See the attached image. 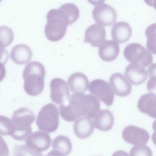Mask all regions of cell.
Instances as JSON below:
<instances>
[{
	"mask_svg": "<svg viewBox=\"0 0 156 156\" xmlns=\"http://www.w3.org/2000/svg\"><path fill=\"white\" fill-rule=\"evenodd\" d=\"M45 68L40 62H30L25 67L23 73L24 89L28 95L35 96L41 93L44 88Z\"/></svg>",
	"mask_w": 156,
	"mask_h": 156,
	"instance_id": "1",
	"label": "cell"
},
{
	"mask_svg": "<svg viewBox=\"0 0 156 156\" xmlns=\"http://www.w3.org/2000/svg\"><path fill=\"white\" fill-rule=\"evenodd\" d=\"M35 119L34 113L26 108L14 111L12 117L13 128L10 136L16 140H24L32 133L31 125Z\"/></svg>",
	"mask_w": 156,
	"mask_h": 156,
	"instance_id": "2",
	"label": "cell"
},
{
	"mask_svg": "<svg viewBox=\"0 0 156 156\" xmlns=\"http://www.w3.org/2000/svg\"><path fill=\"white\" fill-rule=\"evenodd\" d=\"M59 112L53 104L44 105L39 112L36 120L37 125L41 130L48 133L55 131L59 125Z\"/></svg>",
	"mask_w": 156,
	"mask_h": 156,
	"instance_id": "3",
	"label": "cell"
},
{
	"mask_svg": "<svg viewBox=\"0 0 156 156\" xmlns=\"http://www.w3.org/2000/svg\"><path fill=\"white\" fill-rule=\"evenodd\" d=\"M25 143L26 145L21 147L24 153L33 156H41V152L50 146L51 139L48 133L37 131L30 133L26 137Z\"/></svg>",
	"mask_w": 156,
	"mask_h": 156,
	"instance_id": "4",
	"label": "cell"
},
{
	"mask_svg": "<svg viewBox=\"0 0 156 156\" xmlns=\"http://www.w3.org/2000/svg\"><path fill=\"white\" fill-rule=\"evenodd\" d=\"M126 59L131 63L138 64L144 67L150 65L152 62L153 56L141 44L132 43L128 45L124 50Z\"/></svg>",
	"mask_w": 156,
	"mask_h": 156,
	"instance_id": "5",
	"label": "cell"
},
{
	"mask_svg": "<svg viewBox=\"0 0 156 156\" xmlns=\"http://www.w3.org/2000/svg\"><path fill=\"white\" fill-rule=\"evenodd\" d=\"M82 94L80 92L74 93L70 97L68 105H62L59 106L61 116L65 121H74L83 116Z\"/></svg>",
	"mask_w": 156,
	"mask_h": 156,
	"instance_id": "6",
	"label": "cell"
},
{
	"mask_svg": "<svg viewBox=\"0 0 156 156\" xmlns=\"http://www.w3.org/2000/svg\"><path fill=\"white\" fill-rule=\"evenodd\" d=\"M47 23L44 28V33L47 38L52 41L61 40L65 35L67 25L61 18L48 12L46 16Z\"/></svg>",
	"mask_w": 156,
	"mask_h": 156,
	"instance_id": "7",
	"label": "cell"
},
{
	"mask_svg": "<svg viewBox=\"0 0 156 156\" xmlns=\"http://www.w3.org/2000/svg\"><path fill=\"white\" fill-rule=\"evenodd\" d=\"M90 93L103 101L107 106L112 105L114 98V92L109 84L101 79L92 81L89 86Z\"/></svg>",
	"mask_w": 156,
	"mask_h": 156,
	"instance_id": "8",
	"label": "cell"
},
{
	"mask_svg": "<svg viewBox=\"0 0 156 156\" xmlns=\"http://www.w3.org/2000/svg\"><path fill=\"white\" fill-rule=\"evenodd\" d=\"M50 98L58 105H65L70 98L69 87L66 82L60 78H55L50 82Z\"/></svg>",
	"mask_w": 156,
	"mask_h": 156,
	"instance_id": "9",
	"label": "cell"
},
{
	"mask_svg": "<svg viewBox=\"0 0 156 156\" xmlns=\"http://www.w3.org/2000/svg\"><path fill=\"white\" fill-rule=\"evenodd\" d=\"M94 20L97 23L104 26H110L116 22L117 14L111 6L105 3L98 5L92 12Z\"/></svg>",
	"mask_w": 156,
	"mask_h": 156,
	"instance_id": "10",
	"label": "cell"
},
{
	"mask_svg": "<svg viewBox=\"0 0 156 156\" xmlns=\"http://www.w3.org/2000/svg\"><path fill=\"white\" fill-rule=\"evenodd\" d=\"M122 135L126 142L134 145L146 144L150 138V135L146 130L131 125L124 128Z\"/></svg>",
	"mask_w": 156,
	"mask_h": 156,
	"instance_id": "11",
	"label": "cell"
},
{
	"mask_svg": "<svg viewBox=\"0 0 156 156\" xmlns=\"http://www.w3.org/2000/svg\"><path fill=\"white\" fill-rule=\"evenodd\" d=\"M106 41V32L104 27L95 23L88 27L85 33L84 42L93 47H99Z\"/></svg>",
	"mask_w": 156,
	"mask_h": 156,
	"instance_id": "12",
	"label": "cell"
},
{
	"mask_svg": "<svg viewBox=\"0 0 156 156\" xmlns=\"http://www.w3.org/2000/svg\"><path fill=\"white\" fill-rule=\"evenodd\" d=\"M109 83L113 92L121 97L129 95L131 91L130 82L122 74L119 73L113 74L110 78Z\"/></svg>",
	"mask_w": 156,
	"mask_h": 156,
	"instance_id": "13",
	"label": "cell"
},
{
	"mask_svg": "<svg viewBox=\"0 0 156 156\" xmlns=\"http://www.w3.org/2000/svg\"><path fill=\"white\" fill-rule=\"evenodd\" d=\"M125 75L132 84L136 86L142 84L147 78V72L144 67L135 63L130 64L126 67Z\"/></svg>",
	"mask_w": 156,
	"mask_h": 156,
	"instance_id": "14",
	"label": "cell"
},
{
	"mask_svg": "<svg viewBox=\"0 0 156 156\" xmlns=\"http://www.w3.org/2000/svg\"><path fill=\"white\" fill-rule=\"evenodd\" d=\"M92 119L88 117L81 116L74 123L73 129L76 136L79 138L83 139L90 136L94 129Z\"/></svg>",
	"mask_w": 156,
	"mask_h": 156,
	"instance_id": "15",
	"label": "cell"
},
{
	"mask_svg": "<svg viewBox=\"0 0 156 156\" xmlns=\"http://www.w3.org/2000/svg\"><path fill=\"white\" fill-rule=\"evenodd\" d=\"M113 39L117 43H123L127 41L132 34V30L127 23L120 21L115 23L111 30Z\"/></svg>",
	"mask_w": 156,
	"mask_h": 156,
	"instance_id": "16",
	"label": "cell"
},
{
	"mask_svg": "<svg viewBox=\"0 0 156 156\" xmlns=\"http://www.w3.org/2000/svg\"><path fill=\"white\" fill-rule=\"evenodd\" d=\"M156 95L149 92L141 96L138 101L137 107L142 112L156 118Z\"/></svg>",
	"mask_w": 156,
	"mask_h": 156,
	"instance_id": "17",
	"label": "cell"
},
{
	"mask_svg": "<svg viewBox=\"0 0 156 156\" xmlns=\"http://www.w3.org/2000/svg\"><path fill=\"white\" fill-rule=\"evenodd\" d=\"M114 122L112 112L108 109L101 110L94 117V125L98 130L106 131L111 129Z\"/></svg>",
	"mask_w": 156,
	"mask_h": 156,
	"instance_id": "18",
	"label": "cell"
},
{
	"mask_svg": "<svg viewBox=\"0 0 156 156\" xmlns=\"http://www.w3.org/2000/svg\"><path fill=\"white\" fill-rule=\"evenodd\" d=\"M119 50V47L117 43L112 40H108L99 47L98 54L102 60L109 62L117 58Z\"/></svg>",
	"mask_w": 156,
	"mask_h": 156,
	"instance_id": "19",
	"label": "cell"
},
{
	"mask_svg": "<svg viewBox=\"0 0 156 156\" xmlns=\"http://www.w3.org/2000/svg\"><path fill=\"white\" fill-rule=\"evenodd\" d=\"M68 83L73 92L84 93L88 89L89 80L87 76L80 72H76L68 78Z\"/></svg>",
	"mask_w": 156,
	"mask_h": 156,
	"instance_id": "20",
	"label": "cell"
},
{
	"mask_svg": "<svg viewBox=\"0 0 156 156\" xmlns=\"http://www.w3.org/2000/svg\"><path fill=\"white\" fill-rule=\"evenodd\" d=\"M30 48L27 45L18 44L12 49L10 57L12 60L18 64H25L30 61L32 56Z\"/></svg>",
	"mask_w": 156,
	"mask_h": 156,
	"instance_id": "21",
	"label": "cell"
},
{
	"mask_svg": "<svg viewBox=\"0 0 156 156\" xmlns=\"http://www.w3.org/2000/svg\"><path fill=\"white\" fill-rule=\"evenodd\" d=\"M52 144L53 149L48 153L50 155H66L69 154L72 148V143L69 138L62 135L56 137Z\"/></svg>",
	"mask_w": 156,
	"mask_h": 156,
	"instance_id": "22",
	"label": "cell"
},
{
	"mask_svg": "<svg viewBox=\"0 0 156 156\" xmlns=\"http://www.w3.org/2000/svg\"><path fill=\"white\" fill-rule=\"evenodd\" d=\"M83 116L91 119L94 118L100 109L99 100L96 97L91 94L86 95L83 94Z\"/></svg>",
	"mask_w": 156,
	"mask_h": 156,
	"instance_id": "23",
	"label": "cell"
},
{
	"mask_svg": "<svg viewBox=\"0 0 156 156\" xmlns=\"http://www.w3.org/2000/svg\"><path fill=\"white\" fill-rule=\"evenodd\" d=\"M63 12L67 18L70 25L76 22L79 18L80 11L77 6L72 3L61 5L59 8Z\"/></svg>",
	"mask_w": 156,
	"mask_h": 156,
	"instance_id": "24",
	"label": "cell"
},
{
	"mask_svg": "<svg viewBox=\"0 0 156 156\" xmlns=\"http://www.w3.org/2000/svg\"><path fill=\"white\" fill-rule=\"evenodd\" d=\"M147 38L146 46L148 50L153 54L156 53V24L148 27L145 31Z\"/></svg>",
	"mask_w": 156,
	"mask_h": 156,
	"instance_id": "25",
	"label": "cell"
},
{
	"mask_svg": "<svg viewBox=\"0 0 156 156\" xmlns=\"http://www.w3.org/2000/svg\"><path fill=\"white\" fill-rule=\"evenodd\" d=\"M13 31L6 26L0 27V46L5 47L9 46L14 39Z\"/></svg>",
	"mask_w": 156,
	"mask_h": 156,
	"instance_id": "26",
	"label": "cell"
},
{
	"mask_svg": "<svg viewBox=\"0 0 156 156\" xmlns=\"http://www.w3.org/2000/svg\"><path fill=\"white\" fill-rule=\"evenodd\" d=\"M13 128V123L9 118L0 115V135H10Z\"/></svg>",
	"mask_w": 156,
	"mask_h": 156,
	"instance_id": "27",
	"label": "cell"
},
{
	"mask_svg": "<svg viewBox=\"0 0 156 156\" xmlns=\"http://www.w3.org/2000/svg\"><path fill=\"white\" fill-rule=\"evenodd\" d=\"M130 156H152L151 149L145 144L136 145L131 149L129 152Z\"/></svg>",
	"mask_w": 156,
	"mask_h": 156,
	"instance_id": "28",
	"label": "cell"
},
{
	"mask_svg": "<svg viewBox=\"0 0 156 156\" xmlns=\"http://www.w3.org/2000/svg\"><path fill=\"white\" fill-rule=\"evenodd\" d=\"M9 149L5 141L0 136V156H8Z\"/></svg>",
	"mask_w": 156,
	"mask_h": 156,
	"instance_id": "29",
	"label": "cell"
},
{
	"mask_svg": "<svg viewBox=\"0 0 156 156\" xmlns=\"http://www.w3.org/2000/svg\"><path fill=\"white\" fill-rule=\"evenodd\" d=\"M9 55L6 50L0 46V62L3 64L5 63L8 60Z\"/></svg>",
	"mask_w": 156,
	"mask_h": 156,
	"instance_id": "30",
	"label": "cell"
},
{
	"mask_svg": "<svg viewBox=\"0 0 156 156\" xmlns=\"http://www.w3.org/2000/svg\"><path fill=\"white\" fill-rule=\"evenodd\" d=\"M5 74V69L3 64L0 62V82L4 78Z\"/></svg>",
	"mask_w": 156,
	"mask_h": 156,
	"instance_id": "31",
	"label": "cell"
},
{
	"mask_svg": "<svg viewBox=\"0 0 156 156\" xmlns=\"http://www.w3.org/2000/svg\"><path fill=\"white\" fill-rule=\"evenodd\" d=\"M88 2L93 5H97L103 3L105 0H87Z\"/></svg>",
	"mask_w": 156,
	"mask_h": 156,
	"instance_id": "32",
	"label": "cell"
},
{
	"mask_svg": "<svg viewBox=\"0 0 156 156\" xmlns=\"http://www.w3.org/2000/svg\"><path fill=\"white\" fill-rule=\"evenodd\" d=\"M147 4L151 6L155 7V0H144Z\"/></svg>",
	"mask_w": 156,
	"mask_h": 156,
	"instance_id": "33",
	"label": "cell"
},
{
	"mask_svg": "<svg viewBox=\"0 0 156 156\" xmlns=\"http://www.w3.org/2000/svg\"><path fill=\"white\" fill-rule=\"evenodd\" d=\"M2 0H0V2Z\"/></svg>",
	"mask_w": 156,
	"mask_h": 156,
	"instance_id": "34",
	"label": "cell"
}]
</instances>
